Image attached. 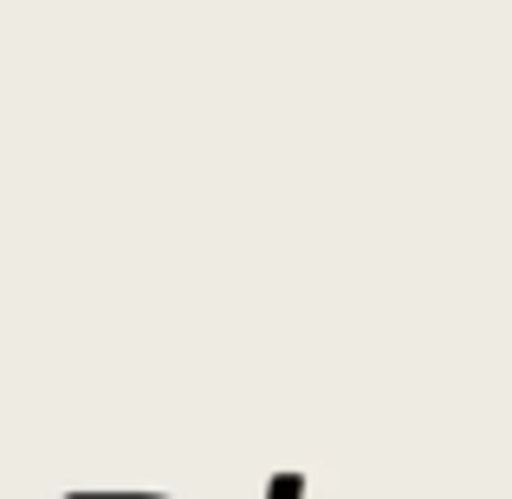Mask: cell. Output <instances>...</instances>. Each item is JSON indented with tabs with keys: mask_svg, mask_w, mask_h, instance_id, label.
Listing matches in <instances>:
<instances>
[{
	"mask_svg": "<svg viewBox=\"0 0 512 499\" xmlns=\"http://www.w3.org/2000/svg\"><path fill=\"white\" fill-rule=\"evenodd\" d=\"M72 499H163V493H72Z\"/></svg>",
	"mask_w": 512,
	"mask_h": 499,
	"instance_id": "7a4b0ae2",
	"label": "cell"
},
{
	"mask_svg": "<svg viewBox=\"0 0 512 499\" xmlns=\"http://www.w3.org/2000/svg\"><path fill=\"white\" fill-rule=\"evenodd\" d=\"M266 499H305V474H279L273 487H266Z\"/></svg>",
	"mask_w": 512,
	"mask_h": 499,
	"instance_id": "6da1fadb",
	"label": "cell"
}]
</instances>
